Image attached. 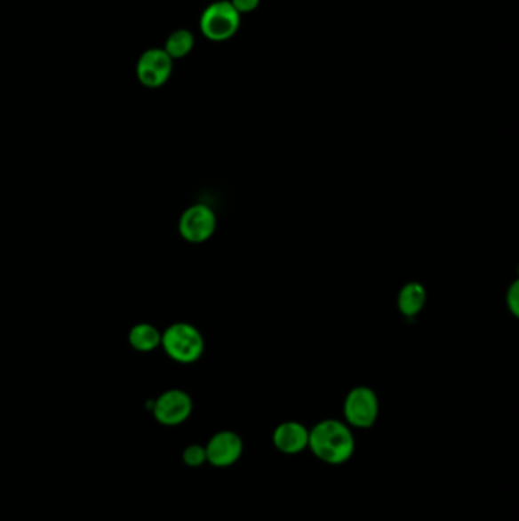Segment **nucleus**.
<instances>
[{
	"label": "nucleus",
	"mask_w": 519,
	"mask_h": 521,
	"mask_svg": "<svg viewBox=\"0 0 519 521\" xmlns=\"http://www.w3.org/2000/svg\"><path fill=\"white\" fill-rule=\"evenodd\" d=\"M307 447L320 461L329 465H339L352 458L355 452V439L345 422L324 420L309 431Z\"/></svg>",
	"instance_id": "f257e3e1"
},
{
	"label": "nucleus",
	"mask_w": 519,
	"mask_h": 521,
	"mask_svg": "<svg viewBox=\"0 0 519 521\" xmlns=\"http://www.w3.org/2000/svg\"><path fill=\"white\" fill-rule=\"evenodd\" d=\"M166 354L179 363H194L204 351V339L196 326L185 322L171 325L162 334V343Z\"/></svg>",
	"instance_id": "f03ea898"
},
{
	"label": "nucleus",
	"mask_w": 519,
	"mask_h": 521,
	"mask_svg": "<svg viewBox=\"0 0 519 521\" xmlns=\"http://www.w3.org/2000/svg\"><path fill=\"white\" fill-rule=\"evenodd\" d=\"M241 14L235 10L230 2L221 0L207 6L203 12L200 28L202 32L212 42H224L234 37L239 29Z\"/></svg>",
	"instance_id": "7ed1b4c3"
},
{
	"label": "nucleus",
	"mask_w": 519,
	"mask_h": 521,
	"mask_svg": "<svg viewBox=\"0 0 519 521\" xmlns=\"http://www.w3.org/2000/svg\"><path fill=\"white\" fill-rule=\"evenodd\" d=\"M343 412L350 426L356 429H369L377 422L378 413H379V401H378L377 394L366 386L352 389L346 397Z\"/></svg>",
	"instance_id": "20e7f679"
},
{
	"label": "nucleus",
	"mask_w": 519,
	"mask_h": 521,
	"mask_svg": "<svg viewBox=\"0 0 519 521\" xmlns=\"http://www.w3.org/2000/svg\"><path fill=\"white\" fill-rule=\"evenodd\" d=\"M179 229L186 241L204 243L217 229V215L207 204H194L181 213Z\"/></svg>",
	"instance_id": "39448f33"
},
{
	"label": "nucleus",
	"mask_w": 519,
	"mask_h": 521,
	"mask_svg": "<svg viewBox=\"0 0 519 521\" xmlns=\"http://www.w3.org/2000/svg\"><path fill=\"white\" fill-rule=\"evenodd\" d=\"M136 74L145 87H160L170 80L172 74V59L164 52V49H148L139 59Z\"/></svg>",
	"instance_id": "423d86ee"
},
{
	"label": "nucleus",
	"mask_w": 519,
	"mask_h": 521,
	"mask_svg": "<svg viewBox=\"0 0 519 521\" xmlns=\"http://www.w3.org/2000/svg\"><path fill=\"white\" fill-rule=\"evenodd\" d=\"M154 416L164 426H179L185 422L192 412V399L189 395L172 389L156 399L153 407Z\"/></svg>",
	"instance_id": "0eeeda50"
},
{
	"label": "nucleus",
	"mask_w": 519,
	"mask_h": 521,
	"mask_svg": "<svg viewBox=\"0 0 519 521\" xmlns=\"http://www.w3.org/2000/svg\"><path fill=\"white\" fill-rule=\"evenodd\" d=\"M206 461L218 469H226L238 462L243 454L244 444L235 431H220L207 442Z\"/></svg>",
	"instance_id": "6e6552de"
},
{
	"label": "nucleus",
	"mask_w": 519,
	"mask_h": 521,
	"mask_svg": "<svg viewBox=\"0 0 519 521\" xmlns=\"http://www.w3.org/2000/svg\"><path fill=\"white\" fill-rule=\"evenodd\" d=\"M307 441H309V430L296 421L282 422L275 427L273 433V444L283 454H297L303 452L307 447Z\"/></svg>",
	"instance_id": "1a4fd4ad"
},
{
	"label": "nucleus",
	"mask_w": 519,
	"mask_h": 521,
	"mask_svg": "<svg viewBox=\"0 0 519 521\" xmlns=\"http://www.w3.org/2000/svg\"><path fill=\"white\" fill-rule=\"evenodd\" d=\"M425 302H427V290L419 282H408L401 288L397 296L399 311L407 317L418 316L424 309Z\"/></svg>",
	"instance_id": "9d476101"
},
{
	"label": "nucleus",
	"mask_w": 519,
	"mask_h": 521,
	"mask_svg": "<svg viewBox=\"0 0 519 521\" xmlns=\"http://www.w3.org/2000/svg\"><path fill=\"white\" fill-rule=\"evenodd\" d=\"M130 345L140 352L154 351L162 343V334L159 330L149 324H139L132 326L128 335Z\"/></svg>",
	"instance_id": "9b49d317"
},
{
	"label": "nucleus",
	"mask_w": 519,
	"mask_h": 521,
	"mask_svg": "<svg viewBox=\"0 0 519 521\" xmlns=\"http://www.w3.org/2000/svg\"><path fill=\"white\" fill-rule=\"evenodd\" d=\"M194 48V36L186 29H179L172 32L164 46V52L170 55L171 59H181L191 52Z\"/></svg>",
	"instance_id": "f8f14e48"
},
{
	"label": "nucleus",
	"mask_w": 519,
	"mask_h": 521,
	"mask_svg": "<svg viewBox=\"0 0 519 521\" xmlns=\"http://www.w3.org/2000/svg\"><path fill=\"white\" fill-rule=\"evenodd\" d=\"M183 461H185L188 467L191 469H196V467H202L203 463L207 462L206 461V448L202 445H189L186 448L183 453Z\"/></svg>",
	"instance_id": "ddd939ff"
},
{
	"label": "nucleus",
	"mask_w": 519,
	"mask_h": 521,
	"mask_svg": "<svg viewBox=\"0 0 519 521\" xmlns=\"http://www.w3.org/2000/svg\"><path fill=\"white\" fill-rule=\"evenodd\" d=\"M507 307L514 316L519 314V282L515 281L507 292Z\"/></svg>",
	"instance_id": "4468645a"
},
{
	"label": "nucleus",
	"mask_w": 519,
	"mask_h": 521,
	"mask_svg": "<svg viewBox=\"0 0 519 521\" xmlns=\"http://www.w3.org/2000/svg\"><path fill=\"white\" fill-rule=\"evenodd\" d=\"M230 4L239 14H245V12L255 11L260 5V0H232Z\"/></svg>",
	"instance_id": "2eb2a0df"
}]
</instances>
